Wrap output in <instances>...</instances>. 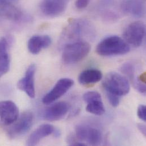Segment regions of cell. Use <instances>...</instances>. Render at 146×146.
<instances>
[{"mask_svg":"<svg viewBox=\"0 0 146 146\" xmlns=\"http://www.w3.org/2000/svg\"><path fill=\"white\" fill-rule=\"evenodd\" d=\"M96 36L93 25L85 19H73L64 29L62 38L69 43L81 40V39H92Z\"/></svg>","mask_w":146,"mask_h":146,"instance_id":"6da1fadb","label":"cell"},{"mask_svg":"<svg viewBox=\"0 0 146 146\" xmlns=\"http://www.w3.org/2000/svg\"><path fill=\"white\" fill-rule=\"evenodd\" d=\"M130 50L129 44L122 38L113 35L102 40L96 47L97 53L102 56H112L127 54Z\"/></svg>","mask_w":146,"mask_h":146,"instance_id":"7a4b0ae2","label":"cell"},{"mask_svg":"<svg viewBox=\"0 0 146 146\" xmlns=\"http://www.w3.org/2000/svg\"><path fill=\"white\" fill-rule=\"evenodd\" d=\"M102 86L105 92L121 97L128 94L130 85L128 79L117 72L108 73L102 81Z\"/></svg>","mask_w":146,"mask_h":146,"instance_id":"3957f363","label":"cell"},{"mask_svg":"<svg viewBox=\"0 0 146 146\" xmlns=\"http://www.w3.org/2000/svg\"><path fill=\"white\" fill-rule=\"evenodd\" d=\"M90 46L85 40L76 41L64 45L62 60L67 64H71L82 60L89 54Z\"/></svg>","mask_w":146,"mask_h":146,"instance_id":"277c9868","label":"cell"},{"mask_svg":"<svg viewBox=\"0 0 146 146\" xmlns=\"http://www.w3.org/2000/svg\"><path fill=\"white\" fill-rule=\"evenodd\" d=\"M76 138L85 143L92 146H98L103 140V134L100 128L90 124L82 123L75 128Z\"/></svg>","mask_w":146,"mask_h":146,"instance_id":"5b68a950","label":"cell"},{"mask_svg":"<svg viewBox=\"0 0 146 146\" xmlns=\"http://www.w3.org/2000/svg\"><path fill=\"white\" fill-rule=\"evenodd\" d=\"M34 117L31 112L26 111L21 114L17 119L9 125L7 133L9 138L14 139L26 134L31 129Z\"/></svg>","mask_w":146,"mask_h":146,"instance_id":"8992f818","label":"cell"},{"mask_svg":"<svg viewBox=\"0 0 146 146\" xmlns=\"http://www.w3.org/2000/svg\"><path fill=\"white\" fill-rule=\"evenodd\" d=\"M146 35V26L141 21H135L130 23L124 31L125 40L134 47H140Z\"/></svg>","mask_w":146,"mask_h":146,"instance_id":"52a82bcc","label":"cell"},{"mask_svg":"<svg viewBox=\"0 0 146 146\" xmlns=\"http://www.w3.org/2000/svg\"><path fill=\"white\" fill-rule=\"evenodd\" d=\"M74 84V81L69 78L60 79L43 98L42 102L45 105L51 104L64 95Z\"/></svg>","mask_w":146,"mask_h":146,"instance_id":"ba28073f","label":"cell"},{"mask_svg":"<svg viewBox=\"0 0 146 146\" xmlns=\"http://www.w3.org/2000/svg\"><path fill=\"white\" fill-rule=\"evenodd\" d=\"M83 99L87 106L86 110L95 115H102L105 112L102 97L97 91H89L83 95Z\"/></svg>","mask_w":146,"mask_h":146,"instance_id":"9c48e42d","label":"cell"},{"mask_svg":"<svg viewBox=\"0 0 146 146\" xmlns=\"http://www.w3.org/2000/svg\"><path fill=\"white\" fill-rule=\"evenodd\" d=\"M19 117L17 105L11 101H0V121L5 126L14 123Z\"/></svg>","mask_w":146,"mask_h":146,"instance_id":"30bf717a","label":"cell"},{"mask_svg":"<svg viewBox=\"0 0 146 146\" xmlns=\"http://www.w3.org/2000/svg\"><path fill=\"white\" fill-rule=\"evenodd\" d=\"M36 66L31 64L27 68L25 76L18 81V88L25 92L30 98H34L35 96V75L36 72Z\"/></svg>","mask_w":146,"mask_h":146,"instance_id":"8fae6325","label":"cell"},{"mask_svg":"<svg viewBox=\"0 0 146 146\" xmlns=\"http://www.w3.org/2000/svg\"><path fill=\"white\" fill-rule=\"evenodd\" d=\"M69 0H42L40 5L42 13L49 17H55L64 12Z\"/></svg>","mask_w":146,"mask_h":146,"instance_id":"7c38bea8","label":"cell"},{"mask_svg":"<svg viewBox=\"0 0 146 146\" xmlns=\"http://www.w3.org/2000/svg\"><path fill=\"white\" fill-rule=\"evenodd\" d=\"M70 109L66 102H58L47 108L43 113V118L48 121H59L64 118Z\"/></svg>","mask_w":146,"mask_h":146,"instance_id":"4fadbf2b","label":"cell"},{"mask_svg":"<svg viewBox=\"0 0 146 146\" xmlns=\"http://www.w3.org/2000/svg\"><path fill=\"white\" fill-rule=\"evenodd\" d=\"M0 14L17 23H27L32 20L30 15L23 13L12 3L0 5Z\"/></svg>","mask_w":146,"mask_h":146,"instance_id":"5bb4252c","label":"cell"},{"mask_svg":"<svg viewBox=\"0 0 146 146\" xmlns=\"http://www.w3.org/2000/svg\"><path fill=\"white\" fill-rule=\"evenodd\" d=\"M120 7L123 13L135 18L143 17L146 12L143 0H122Z\"/></svg>","mask_w":146,"mask_h":146,"instance_id":"9a60e30c","label":"cell"},{"mask_svg":"<svg viewBox=\"0 0 146 146\" xmlns=\"http://www.w3.org/2000/svg\"><path fill=\"white\" fill-rule=\"evenodd\" d=\"M122 73H123L131 81L134 88L142 94H146V83L135 76V66L130 62H127L122 65L120 68Z\"/></svg>","mask_w":146,"mask_h":146,"instance_id":"2e32d148","label":"cell"},{"mask_svg":"<svg viewBox=\"0 0 146 146\" xmlns=\"http://www.w3.org/2000/svg\"><path fill=\"white\" fill-rule=\"evenodd\" d=\"M52 43L51 37L47 35H36L31 36L27 43L28 50L30 53L36 55L43 49L48 47Z\"/></svg>","mask_w":146,"mask_h":146,"instance_id":"e0dca14e","label":"cell"},{"mask_svg":"<svg viewBox=\"0 0 146 146\" xmlns=\"http://www.w3.org/2000/svg\"><path fill=\"white\" fill-rule=\"evenodd\" d=\"M55 130V127L50 124L40 125L30 134L26 141V145L31 146L38 145L42 139L52 134Z\"/></svg>","mask_w":146,"mask_h":146,"instance_id":"ac0fdd59","label":"cell"},{"mask_svg":"<svg viewBox=\"0 0 146 146\" xmlns=\"http://www.w3.org/2000/svg\"><path fill=\"white\" fill-rule=\"evenodd\" d=\"M9 40L5 37L0 38V78L10 69V57L8 52Z\"/></svg>","mask_w":146,"mask_h":146,"instance_id":"d6986e66","label":"cell"},{"mask_svg":"<svg viewBox=\"0 0 146 146\" xmlns=\"http://www.w3.org/2000/svg\"><path fill=\"white\" fill-rule=\"evenodd\" d=\"M102 77V73L101 71L94 68L87 69L80 74L78 82L84 86L92 85L101 81Z\"/></svg>","mask_w":146,"mask_h":146,"instance_id":"ffe728a7","label":"cell"},{"mask_svg":"<svg viewBox=\"0 0 146 146\" xmlns=\"http://www.w3.org/2000/svg\"><path fill=\"white\" fill-rule=\"evenodd\" d=\"M108 100L113 107H117L120 102L121 97L113 94L106 93Z\"/></svg>","mask_w":146,"mask_h":146,"instance_id":"44dd1931","label":"cell"},{"mask_svg":"<svg viewBox=\"0 0 146 146\" xmlns=\"http://www.w3.org/2000/svg\"><path fill=\"white\" fill-rule=\"evenodd\" d=\"M137 114L138 117L143 122L146 121V107L145 105H140L138 108Z\"/></svg>","mask_w":146,"mask_h":146,"instance_id":"7402d4cb","label":"cell"},{"mask_svg":"<svg viewBox=\"0 0 146 146\" xmlns=\"http://www.w3.org/2000/svg\"><path fill=\"white\" fill-rule=\"evenodd\" d=\"M67 142L70 146H85L86 145L82 142L79 141L73 135H70L68 137Z\"/></svg>","mask_w":146,"mask_h":146,"instance_id":"603a6c76","label":"cell"},{"mask_svg":"<svg viewBox=\"0 0 146 146\" xmlns=\"http://www.w3.org/2000/svg\"><path fill=\"white\" fill-rule=\"evenodd\" d=\"M103 18L109 21H114L118 18V15L112 11H106L103 14Z\"/></svg>","mask_w":146,"mask_h":146,"instance_id":"cb8c5ba5","label":"cell"},{"mask_svg":"<svg viewBox=\"0 0 146 146\" xmlns=\"http://www.w3.org/2000/svg\"><path fill=\"white\" fill-rule=\"evenodd\" d=\"M90 1V0H76L75 6L78 9H84L89 5Z\"/></svg>","mask_w":146,"mask_h":146,"instance_id":"d4e9b609","label":"cell"},{"mask_svg":"<svg viewBox=\"0 0 146 146\" xmlns=\"http://www.w3.org/2000/svg\"><path fill=\"white\" fill-rule=\"evenodd\" d=\"M137 127L139 131L143 134V135L146 137V125L143 123H138L137 125Z\"/></svg>","mask_w":146,"mask_h":146,"instance_id":"484cf974","label":"cell"}]
</instances>
